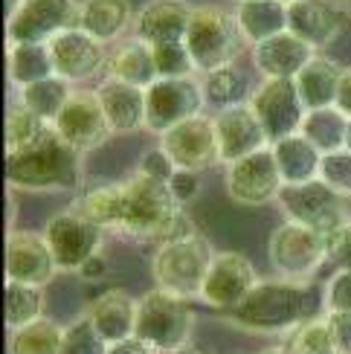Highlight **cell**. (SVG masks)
Instances as JSON below:
<instances>
[{"instance_id":"3957f363","label":"cell","mask_w":351,"mask_h":354,"mask_svg":"<svg viewBox=\"0 0 351 354\" xmlns=\"http://www.w3.org/2000/svg\"><path fill=\"white\" fill-rule=\"evenodd\" d=\"M82 177L79 154L50 128L35 149L6 157V183L18 192H64L76 189Z\"/></svg>"},{"instance_id":"d6986e66","label":"cell","mask_w":351,"mask_h":354,"mask_svg":"<svg viewBox=\"0 0 351 354\" xmlns=\"http://www.w3.org/2000/svg\"><path fill=\"white\" fill-rule=\"evenodd\" d=\"M215 137H218V151H221V163L229 166L241 157H250L261 149H267L270 140L261 128L256 111L250 108V102L244 105H232L224 111H215Z\"/></svg>"},{"instance_id":"277c9868","label":"cell","mask_w":351,"mask_h":354,"mask_svg":"<svg viewBox=\"0 0 351 354\" xmlns=\"http://www.w3.org/2000/svg\"><path fill=\"white\" fill-rule=\"evenodd\" d=\"M212 259H215V250H212L209 239H203L200 232H192L171 244H160L151 259L154 285L160 290L171 293V297L186 299V302L200 299V290H203L207 273L212 268Z\"/></svg>"},{"instance_id":"f5cc1de1","label":"cell","mask_w":351,"mask_h":354,"mask_svg":"<svg viewBox=\"0 0 351 354\" xmlns=\"http://www.w3.org/2000/svg\"><path fill=\"white\" fill-rule=\"evenodd\" d=\"M174 354H200V351H192V348H183V351H174Z\"/></svg>"},{"instance_id":"603a6c76","label":"cell","mask_w":351,"mask_h":354,"mask_svg":"<svg viewBox=\"0 0 351 354\" xmlns=\"http://www.w3.org/2000/svg\"><path fill=\"white\" fill-rule=\"evenodd\" d=\"M84 317L105 343H120L125 337H134L137 328V299L122 288H111L87 305Z\"/></svg>"},{"instance_id":"52a82bcc","label":"cell","mask_w":351,"mask_h":354,"mask_svg":"<svg viewBox=\"0 0 351 354\" xmlns=\"http://www.w3.org/2000/svg\"><path fill=\"white\" fill-rule=\"evenodd\" d=\"M267 256L279 279L308 285L328 261V235L302 227L296 221H287L279 230H273Z\"/></svg>"},{"instance_id":"5bb4252c","label":"cell","mask_w":351,"mask_h":354,"mask_svg":"<svg viewBox=\"0 0 351 354\" xmlns=\"http://www.w3.org/2000/svg\"><path fill=\"white\" fill-rule=\"evenodd\" d=\"M250 108L256 111L270 145L290 134H299L305 113H308L294 79H265L253 91Z\"/></svg>"},{"instance_id":"74e56055","label":"cell","mask_w":351,"mask_h":354,"mask_svg":"<svg viewBox=\"0 0 351 354\" xmlns=\"http://www.w3.org/2000/svg\"><path fill=\"white\" fill-rule=\"evenodd\" d=\"M50 125L38 120L32 111H26L23 105H15L9 113H6V157L9 154H21V151H29L47 137Z\"/></svg>"},{"instance_id":"4dcf8cb0","label":"cell","mask_w":351,"mask_h":354,"mask_svg":"<svg viewBox=\"0 0 351 354\" xmlns=\"http://www.w3.org/2000/svg\"><path fill=\"white\" fill-rule=\"evenodd\" d=\"M73 212H79L82 218L93 221L96 227L120 232L122 224V183H105L96 186L91 192H84L82 198L73 201Z\"/></svg>"},{"instance_id":"1f68e13d","label":"cell","mask_w":351,"mask_h":354,"mask_svg":"<svg viewBox=\"0 0 351 354\" xmlns=\"http://www.w3.org/2000/svg\"><path fill=\"white\" fill-rule=\"evenodd\" d=\"M203 96H207V108L224 111V108L250 102L253 91H250V82H247V73L238 64H227L203 76Z\"/></svg>"},{"instance_id":"30bf717a","label":"cell","mask_w":351,"mask_h":354,"mask_svg":"<svg viewBox=\"0 0 351 354\" xmlns=\"http://www.w3.org/2000/svg\"><path fill=\"white\" fill-rule=\"evenodd\" d=\"M44 239H47L53 250L58 270L79 273L93 256H99L102 241H105V230L96 227L93 221L82 218L79 212L64 209L44 224Z\"/></svg>"},{"instance_id":"bcb514c9","label":"cell","mask_w":351,"mask_h":354,"mask_svg":"<svg viewBox=\"0 0 351 354\" xmlns=\"http://www.w3.org/2000/svg\"><path fill=\"white\" fill-rule=\"evenodd\" d=\"M340 354H351V314H328Z\"/></svg>"},{"instance_id":"484cf974","label":"cell","mask_w":351,"mask_h":354,"mask_svg":"<svg viewBox=\"0 0 351 354\" xmlns=\"http://www.w3.org/2000/svg\"><path fill=\"white\" fill-rule=\"evenodd\" d=\"M131 0H82L79 3V29L102 44L120 41L134 26Z\"/></svg>"},{"instance_id":"11a10c76","label":"cell","mask_w":351,"mask_h":354,"mask_svg":"<svg viewBox=\"0 0 351 354\" xmlns=\"http://www.w3.org/2000/svg\"><path fill=\"white\" fill-rule=\"evenodd\" d=\"M238 3H241V0H238Z\"/></svg>"},{"instance_id":"e0dca14e","label":"cell","mask_w":351,"mask_h":354,"mask_svg":"<svg viewBox=\"0 0 351 354\" xmlns=\"http://www.w3.org/2000/svg\"><path fill=\"white\" fill-rule=\"evenodd\" d=\"M3 268H6V282H21L35 288L50 285L53 276L58 273V264L53 259V250L47 239H44V232H26V230H12L6 235Z\"/></svg>"},{"instance_id":"d590c367","label":"cell","mask_w":351,"mask_h":354,"mask_svg":"<svg viewBox=\"0 0 351 354\" xmlns=\"http://www.w3.org/2000/svg\"><path fill=\"white\" fill-rule=\"evenodd\" d=\"M44 317V288L35 285H21V282H6L3 288V319L6 328H23L29 322Z\"/></svg>"},{"instance_id":"7bdbcfd3","label":"cell","mask_w":351,"mask_h":354,"mask_svg":"<svg viewBox=\"0 0 351 354\" xmlns=\"http://www.w3.org/2000/svg\"><path fill=\"white\" fill-rule=\"evenodd\" d=\"M137 171L140 174H149V177H154V180H163V183H169L171 177H174V171H178V166H174V160L160 149H149L142 154V160H140V166H137Z\"/></svg>"},{"instance_id":"5b68a950","label":"cell","mask_w":351,"mask_h":354,"mask_svg":"<svg viewBox=\"0 0 351 354\" xmlns=\"http://www.w3.org/2000/svg\"><path fill=\"white\" fill-rule=\"evenodd\" d=\"M247 41L236 21V12L224 6H195L192 24L186 32V50L192 55L198 73H212L227 64H236V58L244 53Z\"/></svg>"},{"instance_id":"8fae6325","label":"cell","mask_w":351,"mask_h":354,"mask_svg":"<svg viewBox=\"0 0 351 354\" xmlns=\"http://www.w3.org/2000/svg\"><path fill=\"white\" fill-rule=\"evenodd\" d=\"M50 128L76 154L96 151L113 134L96 91H73V96L67 99V105L61 108V113L55 116V122Z\"/></svg>"},{"instance_id":"f1b7e54d","label":"cell","mask_w":351,"mask_h":354,"mask_svg":"<svg viewBox=\"0 0 351 354\" xmlns=\"http://www.w3.org/2000/svg\"><path fill=\"white\" fill-rule=\"evenodd\" d=\"M236 21L244 41L256 47L273 35L287 32V6L279 0H241L236 3Z\"/></svg>"},{"instance_id":"ab89813d","label":"cell","mask_w":351,"mask_h":354,"mask_svg":"<svg viewBox=\"0 0 351 354\" xmlns=\"http://www.w3.org/2000/svg\"><path fill=\"white\" fill-rule=\"evenodd\" d=\"M154 62H157L160 79H186V76H195L198 73L186 44H163V47H154Z\"/></svg>"},{"instance_id":"836d02e7","label":"cell","mask_w":351,"mask_h":354,"mask_svg":"<svg viewBox=\"0 0 351 354\" xmlns=\"http://www.w3.org/2000/svg\"><path fill=\"white\" fill-rule=\"evenodd\" d=\"M323 154H334L345 149V134H348V116L334 105V108H319L305 113V122L299 128Z\"/></svg>"},{"instance_id":"b9f144b4","label":"cell","mask_w":351,"mask_h":354,"mask_svg":"<svg viewBox=\"0 0 351 354\" xmlns=\"http://www.w3.org/2000/svg\"><path fill=\"white\" fill-rule=\"evenodd\" d=\"M325 314H351V270H337L323 290Z\"/></svg>"},{"instance_id":"4316f807","label":"cell","mask_w":351,"mask_h":354,"mask_svg":"<svg viewBox=\"0 0 351 354\" xmlns=\"http://www.w3.org/2000/svg\"><path fill=\"white\" fill-rule=\"evenodd\" d=\"M276 166H279L282 183L285 186H299V183H311L319 180V169H323V151L305 137V134H290L279 142L270 145Z\"/></svg>"},{"instance_id":"9c48e42d","label":"cell","mask_w":351,"mask_h":354,"mask_svg":"<svg viewBox=\"0 0 351 354\" xmlns=\"http://www.w3.org/2000/svg\"><path fill=\"white\" fill-rule=\"evenodd\" d=\"M203 108H207L203 79H157L145 91V131L163 137L174 125L200 116Z\"/></svg>"},{"instance_id":"7dc6e473","label":"cell","mask_w":351,"mask_h":354,"mask_svg":"<svg viewBox=\"0 0 351 354\" xmlns=\"http://www.w3.org/2000/svg\"><path fill=\"white\" fill-rule=\"evenodd\" d=\"M105 354H157L149 343H142L140 337H125L120 343H108Z\"/></svg>"},{"instance_id":"f35d334b","label":"cell","mask_w":351,"mask_h":354,"mask_svg":"<svg viewBox=\"0 0 351 354\" xmlns=\"http://www.w3.org/2000/svg\"><path fill=\"white\" fill-rule=\"evenodd\" d=\"M108 343L96 334V328L91 326L87 317L73 319L64 328V343H61V354H105Z\"/></svg>"},{"instance_id":"e575fe53","label":"cell","mask_w":351,"mask_h":354,"mask_svg":"<svg viewBox=\"0 0 351 354\" xmlns=\"http://www.w3.org/2000/svg\"><path fill=\"white\" fill-rule=\"evenodd\" d=\"M61 343L64 328L50 317L9 331V354H61Z\"/></svg>"},{"instance_id":"c3c4849f","label":"cell","mask_w":351,"mask_h":354,"mask_svg":"<svg viewBox=\"0 0 351 354\" xmlns=\"http://www.w3.org/2000/svg\"><path fill=\"white\" fill-rule=\"evenodd\" d=\"M79 276L87 279V282H99V279H105V276H108V261H105V256H102V253L93 256V259L79 270Z\"/></svg>"},{"instance_id":"ac0fdd59","label":"cell","mask_w":351,"mask_h":354,"mask_svg":"<svg viewBox=\"0 0 351 354\" xmlns=\"http://www.w3.org/2000/svg\"><path fill=\"white\" fill-rule=\"evenodd\" d=\"M50 53H53L55 76L67 79L70 84H84L96 79L108 64L105 44L96 41L93 35H87L79 26L58 32L50 41Z\"/></svg>"},{"instance_id":"60d3db41","label":"cell","mask_w":351,"mask_h":354,"mask_svg":"<svg viewBox=\"0 0 351 354\" xmlns=\"http://www.w3.org/2000/svg\"><path fill=\"white\" fill-rule=\"evenodd\" d=\"M319 180H325L331 189H337L351 198V151L340 149L334 154H325L323 169H319Z\"/></svg>"},{"instance_id":"f546056e","label":"cell","mask_w":351,"mask_h":354,"mask_svg":"<svg viewBox=\"0 0 351 354\" xmlns=\"http://www.w3.org/2000/svg\"><path fill=\"white\" fill-rule=\"evenodd\" d=\"M6 76L18 91L55 76L50 44H6Z\"/></svg>"},{"instance_id":"9a60e30c","label":"cell","mask_w":351,"mask_h":354,"mask_svg":"<svg viewBox=\"0 0 351 354\" xmlns=\"http://www.w3.org/2000/svg\"><path fill=\"white\" fill-rule=\"evenodd\" d=\"M261 279H258L250 259L244 253L224 250V253H215V259H212V268H209L207 282H203V290H200V302L229 314L250 297V290Z\"/></svg>"},{"instance_id":"4fadbf2b","label":"cell","mask_w":351,"mask_h":354,"mask_svg":"<svg viewBox=\"0 0 351 354\" xmlns=\"http://www.w3.org/2000/svg\"><path fill=\"white\" fill-rule=\"evenodd\" d=\"M224 186H227V198L238 206H267L279 201V192L285 189V183L270 145L229 163L224 174Z\"/></svg>"},{"instance_id":"7402d4cb","label":"cell","mask_w":351,"mask_h":354,"mask_svg":"<svg viewBox=\"0 0 351 354\" xmlns=\"http://www.w3.org/2000/svg\"><path fill=\"white\" fill-rule=\"evenodd\" d=\"M316 53L319 50H314L308 41H302L290 29L250 47L253 67L261 73V79H296Z\"/></svg>"},{"instance_id":"db71d44e","label":"cell","mask_w":351,"mask_h":354,"mask_svg":"<svg viewBox=\"0 0 351 354\" xmlns=\"http://www.w3.org/2000/svg\"><path fill=\"white\" fill-rule=\"evenodd\" d=\"M279 3H285V6H287V3H296V0H279Z\"/></svg>"},{"instance_id":"44dd1931","label":"cell","mask_w":351,"mask_h":354,"mask_svg":"<svg viewBox=\"0 0 351 354\" xmlns=\"http://www.w3.org/2000/svg\"><path fill=\"white\" fill-rule=\"evenodd\" d=\"M195 6L189 0H149L134 15V35L151 47L163 44H186Z\"/></svg>"},{"instance_id":"8d00e7d4","label":"cell","mask_w":351,"mask_h":354,"mask_svg":"<svg viewBox=\"0 0 351 354\" xmlns=\"http://www.w3.org/2000/svg\"><path fill=\"white\" fill-rule=\"evenodd\" d=\"M285 351L287 354H340L337 340H334V331H331L328 314L323 311L316 317H308L302 326H296L294 331L287 334Z\"/></svg>"},{"instance_id":"2e32d148","label":"cell","mask_w":351,"mask_h":354,"mask_svg":"<svg viewBox=\"0 0 351 354\" xmlns=\"http://www.w3.org/2000/svg\"><path fill=\"white\" fill-rule=\"evenodd\" d=\"M157 145L174 160V166L186 169V171H203V169H212L215 163H221L215 122L207 113L174 125L171 131H166V134L160 137Z\"/></svg>"},{"instance_id":"7a4b0ae2","label":"cell","mask_w":351,"mask_h":354,"mask_svg":"<svg viewBox=\"0 0 351 354\" xmlns=\"http://www.w3.org/2000/svg\"><path fill=\"white\" fill-rule=\"evenodd\" d=\"M308 288L287 282V279H267L250 290V297L236 311H229V319L256 334H290L308 319Z\"/></svg>"},{"instance_id":"cb8c5ba5","label":"cell","mask_w":351,"mask_h":354,"mask_svg":"<svg viewBox=\"0 0 351 354\" xmlns=\"http://www.w3.org/2000/svg\"><path fill=\"white\" fill-rule=\"evenodd\" d=\"M96 96L102 102V111H105L113 134L145 131V91L142 87L116 82V79H102L96 87Z\"/></svg>"},{"instance_id":"6da1fadb","label":"cell","mask_w":351,"mask_h":354,"mask_svg":"<svg viewBox=\"0 0 351 354\" xmlns=\"http://www.w3.org/2000/svg\"><path fill=\"white\" fill-rule=\"evenodd\" d=\"M198 232L192 218L174 201L169 183L134 171L122 180V224L120 235L151 244H171Z\"/></svg>"},{"instance_id":"f907efd6","label":"cell","mask_w":351,"mask_h":354,"mask_svg":"<svg viewBox=\"0 0 351 354\" xmlns=\"http://www.w3.org/2000/svg\"><path fill=\"white\" fill-rule=\"evenodd\" d=\"M256 354H287L285 346H276V348H265V351H256Z\"/></svg>"},{"instance_id":"816d5d0a","label":"cell","mask_w":351,"mask_h":354,"mask_svg":"<svg viewBox=\"0 0 351 354\" xmlns=\"http://www.w3.org/2000/svg\"><path fill=\"white\" fill-rule=\"evenodd\" d=\"M345 149L351 151V120H348V134H345Z\"/></svg>"},{"instance_id":"ffe728a7","label":"cell","mask_w":351,"mask_h":354,"mask_svg":"<svg viewBox=\"0 0 351 354\" xmlns=\"http://www.w3.org/2000/svg\"><path fill=\"white\" fill-rule=\"evenodd\" d=\"M348 26V9L343 0H296L287 3V29L314 50L334 44Z\"/></svg>"},{"instance_id":"7c38bea8","label":"cell","mask_w":351,"mask_h":354,"mask_svg":"<svg viewBox=\"0 0 351 354\" xmlns=\"http://www.w3.org/2000/svg\"><path fill=\"white\" fill-rule=\"evenodd\" d=\"M73 26H79L76 0H23L6 18V44H50Z\"/></svg>"},{"instance_id":"d4e9b609","label":"cell","mask_w":351,"mask_h":354,"mask_svg":"<svg viewBox=\"0 0 351 354\" xmlns=\"http://www.w3.org/2000/svg\"><path fill=\"white\" fill-rule=\"evenodd\" d=\"M105 79H116V82H125V84L149 91V87L160 79L157 62H154V47L140 41L137 35L120 41L108 55Z\"/></svg>"},{"instance_id":"ee69618b","label":"cell","mask_w":351,"mask_h":354,"mask_svg":"<svg viewBox=\"0 0 351 354\" xmlns=\"http://www.w3.org/2000/svg\"><path fill=\"white\" fill-rule=\"evenodd\" d=\"M328 261L337 270H351V224H345L328 239Z\"/></svg>"},{"instance_id":"d6a6232c","label":"cell","mask_w":351,"mask_h":354,"mask_svg":"<svg viewBox=\"0 0 351 354\" xmlns=\"http://www.w3.org/2000/svg\"><path fill=\"white\" fill-rule=\"evenodd\" d=\"M70 96H73V84L67 79H61V76H50L44 82L21 87L18 91V105H23L26 111H32L38 120L53 125L55 116L61 113V108L67 105Z\"/></svg>"},{"instance_id":"8992f818","label":"cell","mask_w":351,"mask_h":354,"mask_svg":"<svg viewBox=\"0 0 351 354\" xmlns=\"http://www.w3.org/2000/svg\"><path fill=\"white\" fill-rule=\"evenodd\" d=\"M195 328V314L186 299L166 290H149L137 299V328L134 337L149 343L157 354H174L189 346Z\"/></svg>"},{"instance_id":"83f0119b","label":"cell","mask_w":351,"mask_h":354,"mask_svg":"<svg viewBox=\"0 0 351 354\" xmlns=\"http://www.w3.org/2000/svg\"><path fill=\"white\" fill-rule=\"evenodd\" d=\"M340 76H343V67L334 62V58L316 53L311 62L302 67L299 76L294 79L296 82V91L302 96V105L308 108V111L334 108V105H337Z\"/></svg>"},{"instance_id":"681fc988","label":"cell","mask_w":351,"mask_h":354,"mask_svg":"<svg viewBox=\"0 0 351 354\" xmlns=\"http://www.w3.org/2000/svg\"><path fill=\"white\" fill-rule=\"evenodd\" d=\"M337 108L351 120V67L343 70L340 76V87H337Z\"/></svg>"},{"instance_id":"ba28073f","label":"cell","mask_w":351,"mask_h":354,"mask_svg":"<svg viewBox=\"0 0 351 354\" xmlns=\"http://www.w3.org/2000/svg\"><path fill=\"white\" fill-rule=\"evenodd\" d=\"M276 203L282 206L287 221L311 227L316 232L328 235V239L345 224H351V198L337 189H331L325 180L285 186Z\"/></svg>"},{"instance_id":"f6af8a7d","label":"cell","mask_w":351,"mask_h":354,"mask_svg":"<svg viewBox=\"0 0 351 354\" xmlns=\"http://www.w3.org/2000/svg\"><path fill=\"white\" fill-rule=\"evenodd\" d=\"M169 189H171L174 201H178L180 206H183V203H189V201H192V198L198 195V189H200V183H198V171L178 169V171H174V177L169 180Z\"/></svg>"}]
</instances>
